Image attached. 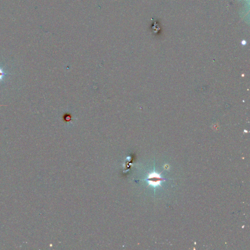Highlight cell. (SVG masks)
Returning a JSON list of instances; mask_svg holds the SVG:
<instances>
[{"instance_id": "obj_1", "label": "cell", "mask_w": 250, "mask_h": 250, "mask_svg": "<svg viewBox=\"0 0 250 250\" xmlns=\"http://www.w3.org/2000/svg\"><path fill=\"white\" fill-rule=\"evenodd\" d=\"M3 76V71L0 69V79L2 78Z\"/></svg>"}]
</instances>
